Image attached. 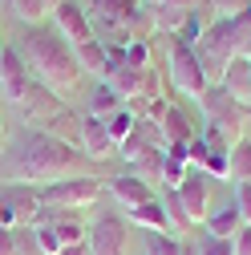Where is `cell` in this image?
<instances>
[{
  "instance_id": "1",
  "label": "cell",
  "mask_w": 251,
  "mask_h": 255,
  "mask_svg": "<svg viewBox=\"0 0 251 255\" xmlns=\"http://www.w3.org/2000/svg\"><path fill=\"white\" fill-rule=\"evenodd\" d=\"M73 174H85V158L45 130H24L8 158H4V178L8 182H61V178H73Z\"/></svg>"
},
{
  "instance_id": "2",
  "label": "cell",
  "mask_w": 251,
  "mask_h": 255,
  "mask_svg": "<svg viewBox=\"0 0 251 255\" xmlns=\"http://www.w3.org/2000/svg\"><path fill=\"white\" fill-rule=\"evenodd\" d=\"M20 57H24V65L28 73H33V81H41L45 89H53L57 98H69V93L81 89V65H77V57H73V45L65 41L53 28H24V37H20Z\"/></svg>"
},
{
  "instance_id": "3",
  "label": "cell",
  "mask_w": 251,
  "mask_h": 255,
  "mask_svg": "<svg viewBox=\"0 0 251 255\" xmlns=\"http://www.w3.org/2000/svg\"><path fill=\"white\" fill-rule=\"evenodd\" d=\"M49 219V207L41 203V190L28 182H4L0 186V227H41Z\"/></svg>"
},
{
  "instance_id": "4",
  "label": "cell",
  "mask_w": 251,
  "mask_h": 255,
  "mask_svg": "<svg viewBox=\"0 0 251 255\" xmlns=\"http://www.w3.org/2000/svg\"><path fill=\"white\" fill-rule=\"evenodd\" d=\"M37 190H41V203L49 211H81V207L102 199L106 182L98 174H73V178H61V182H49V186H37Z\"/></svg>"
},
{
  "instance_id": "5",
  "label": "cell",
  "mask_w": 251,
  "mask_h": 255,
  "mask_svg": "<svg viewBox=\"0 0 251 255\" xmlns=\"http://www.w3.org/2000/svg\"><path fill=\"white\" fill-rule=\"evenodd\" d=\"M166 65H170V81L178 85V93H186V98H199L211 89L207 73H203V61L195 53V45H182L178 37L166 33Z\"/></svg>"
},
{
  "instance_id": "6",
  "label": "cell",
  "mask_w": 251,
  "mask_h": 255,
  "mask_svg": "<svg viewBox=\"0 0 251 255\" xmlns=\"http://www.w3.org/2000/svg\"><path fill=\"white\" fill-rule=\"evenodd\" d=\"M65 110H69V106L61 102L53 89H45L41 81H33V85H28V93L20 98V114H24V126H28V130H45V134H49L53 122L65 114Z\"/></svg>"
},
{
  "instance_id": "7",
  "label": "cell",
  "mask_w": 251,
  "mask_h": 255,
  "mask_svg": "<svg viewBox=\"0 0 251 255\" xmlns=\"http://www.w3.org/2000/svg\"><path fill=\"white\" fill-rule=\"evenodd\" d=\"M203 110H207V118H211V126L215 130H223L231 142H239V130H243V122H247V106H239L235 98H227L219 85H211L207 93H203Z\"/></svg>"
},
{
  "instance_id": "8",
  "label": "cell",
  "mask_w": 251,
  "mask_h": 255,
  "mask_svg": "<svg viewBox=\"0 0 251 255\" xmlns=\"http://www.w3.org/2000/svg\"><path fill=\"white\" fill-rule=\"evenodd\" d=\"M174 190H178V203H182L186 219H191V227L195 223H207V215H211V178L199 166H186V178Z\"/></svg>"
},
{
  "instance_id": "9",
  "label": "cell",
  "mask_w": 251,
  "mask_h": 255,
  "mask_svg": "<svg viewBox=\"0 0 251 255\" xmlns=\"http://www.w3.org/2000/svg\"><path fill=\"white\" fill-rule=\"evenodd\" d=\"M126 219L122 215H98L89 227V251L93 255H126Z\"/></svg>"
},
{
  "instance_id": "10",
  "label": "cell",
  "mask_w": 251,
  "mask_h": 255,
  "mask_svg": "<svg viewBox=\"0 0 251 255\" xmlns=\"http://www.w3.org/2000/svg\"><path fill=\"white\" fill-rule=\"evenodd\" d=\"M28 85H33V73H28L20 49H4V45H0V93L20 106V98L28 93Z\"/></svg>"
},
{
  "instance_id": "11",
  "label": "cell",
  "mask_w": 251,
  "mask_h": 255,
  "mask_svg": "<svg viewBox=\"0 0 251 255\" xmlns=\"http://www.w3.org/2000/svg\"><path fill=\"white\" fill-rule=\"evenodd\" d=\"M53 20H57V33L65 37L73 49L85 45V41H93V28H89V16L81 8V0H65L61 8H53Z\"/></svg>"
},
{
  "instance_id": "12",
  "label": "cell",
  "mask_w": 251,
  "mask_h": 255,
  "mask_svg": "<svg viewBox=\"0 0 251 255\" xmlns=\"http://www.w3.org/2000/svg\"><path fill=\"white\" fill-rule=\"evenodd\" d=\"M219 89L251 110V57H231L223 73H219Z\"/></svg>"
},
{
  "instance_id": "13",
  "label": "cell",
  "mask_w": 251,
  "mask_h": 255,
  "mask_svg": "<svg viewBox=\"0 0 251 255\" xmlns=\"http://www.w3.org/2000/svg\"><path fill=\"white\" fill-rule=\"evenodd\" d=\"M77 146L85 150V158H93V162H106V158L118 150L102 118H81V134H77Z\"/></svg>"
},
{
  "instance_id": "14",
  "label": "cell",
  "mask_w": 251,
  "mask_h": 255,
  "mask_svg": "<svg viewBox=\"0 0 251 255\" xmlns=\"http://www.w3.org/2000/svg\"><path fill=\"white\" fill-rule=\"evenodd\" d=\"M106 190L126 207V211H134V207H142V203H150V199H158L154 195V186L150 182H142L138 174H118V178H106Z\"/></svg>"
},
{
  "instance_id": "15",
  "label": "cell",
  "mask_w": 251,
  "mask_h": 255,
  "mask_svg": "<svg viewBox=\"0 0 251 255\" xmlns=\"http://www.w3.org/2000/svg\"><path fill=\"white\" fill-rule=\"evenodd\" d=\"M150 122H158V126H162L166 146H191V142L199 138V134H195V126H191V118H186L178 106H162L158 118H150Z\"/></svg>"
},
{
  "instance_id": "16",
  "label": "cell",
  "mask_w": 251,
  "mask_h": 255,
  "mask_svg": "<svg viewBox=\"0 0 251 255\" xmlns=\"http://www.w3.org/2000/svg\"><path fill=\"white\" fill-rule=\"evenodd\" d=\"M73 57H77V65H81V73H93V77H102L106 81V73H110V45L106 41H85V45H77L73 49Z\"/></svg>"
},
{
  "instance_id": "17",
  "label": "cell",
  "mask_w": 251,
  "mask_h": 255,
  "mask_svg": "<svg viewBox=\"0 0 251 255\" xmlns=\"http://www.w3.org/2000/svg\"><path fill=\"white\" fill-rule=\"evenodd\" d=\"M130 223H134V227H146L150 235H170V231H174V227H170V215H166V207H162V199H150V203L134 207V211H130Z\"/></svg>"
},
{
  "instance_id": "18",
  "label": "cell",
  "mask_w": 251,
  "mask_h": 255,
  "mask_svg": "<svg viewBox=\"0 0 251 255\" xmlns=\"http://www.w3.org/2000/svg\"><path fill=\"white\" fill-rule=\"evenodd\" d=\"M203 231H207V235H215V239H235V235L243 231V215H239V207H235V203H227V207L211 211V215H207V223H203Z\"/></svg>"
},
{
  "instance_id": "19",
  "label": "cell",
  "mask_w": 251,
  "mask_h": 255,
  "mask_svg": "<svg viewBox=\"0 0 251 255\" xmlns=\"http://www.w3.org/2000/svg\"><path fill=\"white\" fill-rule=\"evenodd\" d=\"M122 106H126V102L118 98V93H114V89H110L106 81H102L98 89L89 93V118H102V122H106V118H110V114H118Z\"/></svg>"
},
{
  "instance_id": "20",
  "label": "cell",
  "mask_w": 251,
  "mask_h": 255,
  "mask_svg": "<svg viewBox=\"0 0 251 255\" xmlns=\"http://www.w3.org/2000/svg\"><path fill=\"white\" fill-rule=\"evenodd\" d=\"M231 178L235 182H251V138H239L231 146Z\"/></svg>"
},
{
  "instance_id": "21",
  "label": "cell",
  "mask_w": 251,
  "mask_h": 255,
  "mask_svg": "<svg viewBox=\"0 0 251 255\" xmlns=\"http://www.w3.org/2000/svg\"><path fill=\"white\" fill-rule=\"evenodd\" d=\"M134 126H138V118H134L130 110H126V106H122L118 114H110V118H106V130H110L114 146H122L126 138H130V134H134Z\"/></svg>"
},
{
  "instance_id": "22",
  "label": "cell",
  "mask_w": 251,
  "mask_h": 255,
  "mask_svg": "<svg viewBox=\"0 0 251 255\" xmlns=\"http://www.w3.org/2000/svg\"><path fill=\"white\" fill-rule=\"evenodd\" d=\"M8 8L24 20V24H33L37 28V20H45L53 8H49V0H8Z\"/></svg>"
},
{
  "instance_id": "23",
  "label": "cell",
  "mask_w": 251,
  "mask_h": 255,
  "mask_svg": "<svg viewBox=\"0 0 251 255\" xmlns=\"http://www.w3.org/2000/svg\"><path fill=\"white\" fill-rule=\"evenodd\" d=\"M118 150H122V158H126V162H130V166H134V162H138V158H142V154H150L154 146H150V142H146V138H142V134L134 130V134H130V138H126V142H122Z\"/></svg>"
},
{
  "instance_id": "24",
  "label": "cell",
  "mask_w": 251,
  "mask_h": 255,
  "mask_svg": "<svg viewBox=\"0 0 251 255\" xmlns=\"http://www.w3.org/2000/svg\"><path fill=\"white\" fill-rule=\"evenodd\" d=\"M195 255H235V247H231V239H215L203 231V239L195 243Z\"/></svg>"
},
{
  "instance_id": "25",
  "label": "cell",
  "mask_w": 251,
  "mask_h": 255,
  "mask_svg": "<svg viewBox=\"0 0 251 255\" xmlns=\"http://www.w3.org/2000/svg\"><path fill=\"white\" fill-rule=\"evenodd\" d=\"M162 207L170 215V227H191V219H186V211L178 203V190H162Z\"/></svg>"
},
{
  "instance_id": "26",
  "label": "cell",
  "mask_w": 251,
  "mask_h": 255,
  "mask_svg": "<svg viewBox=\"0 0 251 255\" xmlns=\"http://www.w3.org/2000/svg\"><path fill=\"white\" fill-rule=\"evenodd\" d=\"M37 251H41V255H61V239L53 235L49 223H41V227H37Z\"/></svg>"
},
{
  "instance_id": "27",
  "label": "cell",
  "mask_w": 251,
  "mask_h": 255,
  "mask_svg": "<svg viewBox=\"0 0 251 255\" xmlns=\"http://www.w3.org/2000/svg\"><path fill=\"white\" fill-rule=\"evenodd\" d=\"M12 239H16V255L37 251V227H12Z\"/></svg>"
},
{
  "instance_id": "28",
  "label": "cell",
  "mask_w": 251,
  "mask_h": 255,
  "mask_svg": "<svg viewBox=\"0 0 251 255\" xmlns=\"http://www.w3.org/2000/svg\"><path fill=\"white\" fill-rule=\"evenodd\" d=\"M243 215V223H251V182H235V199H231Z\"/></svg>"
},
{
  "instance_id": "29",
  "label": "cell",
  "mask_w": 251,
  "mask_h": 255,
  "mask_svg": "<svg viewBox=\"0 0 251 255\" xmlns=\"http://www.w3.org/2000/svg\"><path fill=\"white\" fill-rule=\"evenodd\" d=\"M231 247H235V255H251V223H243V231L231 239Z\"/></svg>"
},
{
  "instance_id": "30",
  "label": "cell",
  "mask_w": 251,
  "mask_h": 255,
  "mask_svg": "<svg viewBox=\"0 0 251 255\" xmlns=\"http://www.w3.org/2000/svg\"><path fill=\"white\" fill-rule=\"evenodd\" d=\"M142 4H158V8H195L199 0H142Z\"/></svg>"
},
{
  "instance_id": "31",
  "label": "cell",
  "mask_w": 251,
  "mask_h": 255,
  "mask_svg": "<svg viewBox=\"0 0 251 255\" xmlns=\"http://www.w3.org/2000/svg\"><path fill=\"white\" fill-rule=\"evenodd\" d=\"M61 255H93V251H89V239H85V243H73V247H61Z\"/></svg>"
},
{
  "instance_id": "32",
  "label": "cell",
  "mask_w": 251,
  "mask_h": 255,
  "mask_svg": "<svg viewBox=\"0 0 251 255\" xmlns=\"http://www.w3.org/2000/svg\"><path fill=\"white\" fill-rule=\"evenodd\" d=\"M61 4H65V0H49V8H61Z\"/></svg>"
},
{
  "instance_id": "33",
  "label": "cell",
  "mask_w": 251,
  "mask_h": 255,
  "mask_svg": "<svg viewBox=\"0 0 251 255\" xmlns=\"http://www.w3.org/2000/svg\"><path fill=\"white\" fill-rule=\"evenodd\" d=\"M0 134H4V126H0Z\"/></svg>"
}]
</instances>
